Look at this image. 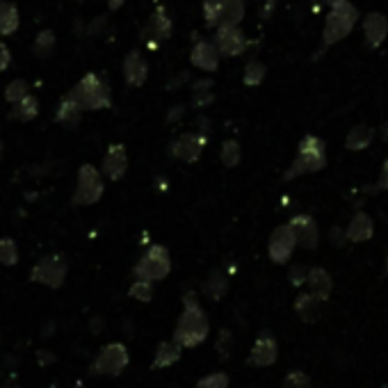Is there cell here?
<instances>
[{"instance_id": "obj_1", "label": "cell", "mask_w": 388, "mask_h": 388, "mask_svg": "<svg viewBox=\"0 0 388 388\" xmlns=\"http://www.w3.org/2000/svg\"><path fill=\"white\" fill-rule=\"evenodd\" d=\"M208 334H211V322L194 293H187L183 297V313L178 317L176 329H174V343L181 347H196L201 345Z\"/></svg>"}, {"instance_id": "obj_2", "label": "cell", "mask_w": 388, "mask_h": 388, "mask_svg": "<svg viewBox=\"0 0 388 388\" xmlns=\"http://www.w3.org/2000/svg\"><path fill=\"white\" fill-rule=\"evenodd\" d=\"M324 167H327V144L320 137L306 135L300 142L297 158L290 163V167L286 169L283 181H293V178H300L304 174H315Z\"/></svg>"}, {"instance_id": "obj_3", "label": "cell", "mask_w": 388, "mask_h": 388, "mask_svg": "<svg viewBox=\"0 0 388 388\" xmlns=\"http://www.w3.org/2000/svg\"><path fill=\"white\" fill-rule=\"evenodd\" d=\"M69 94L76 98V103L83 110H107V107H112L110 85L98 74H85Z\"/></svg>"}, {"instance_id": "obj_4", "label": "cell", "mask_w": 388, "mask_h": 388, "mask_svg": "<svg viewBox=\"0 0 388 388\" xmlns=\"http://www.w3.org/2000/svg\"><path fill=\"white\" fill-rule=\"evenodd\" d=\"M356 21H359V9H356L352 3H341L331 7V12L327 14L324 21V33H322V51L331 48L334 44H338L341 39H345L352 33Z\"/></svg>"}, {"instance_id": "obj_5", "label": "cell", "mask_w": 388, "mask_h": 388, "mask_svg": "<svg viewBox=\"0 0 388 388\" xmlns=\"http://www.w3.org/2000/svg\"><path fill=\"white\" fill-rule=\"evenodd\" d=\"M172 272V258H169L167 247L151 245L142 254V258L133 267L135 278H146V281H163Z\"/></svg>"}, {"instance_id": "obj_6", "label": "cell", "mask_w": 388, "mask_h": 388, "mask_svg": "<svg viewBox=\"0 0 388 388\" xmlns=\"http://www.w3.org/2000/svg\"><path fill=\"white\" fill-rule=\"evenodd\" d=\"M103 174L98 172L94 165H81L78 169V187H76V194H74V204L76 206H94L101 201L103 196Z\"/></svg>"}, {"instance_id": "obj_7", "label": "cell", "mask_w": 388, "mask_h": 388, "mask_svg": "<svg viewBox=\"0 0 388 388\" xmlns=\"http://www.w3.org/2000/svg\"><path fill=\"white\" fill-rule=\"evenodd\" d=\"M69 272V265L64 261L62 254H48L44 258H39V263L30 272V281L42 283L46 288H62L64 278Z\"/></svg>"}, {"instance_id": "obj_8", "label": "cell", "mask_w": 388, "mask_h": 388, "mask_svg": "<svg viewBox=\"0 0 388 388\" xmlns=\"http://www.w3.org/2000/svg\"><path fill=\"white\" fill-rule=\"evenodd\" d=\"M131 363V354H128L126 345L124 343H110L105 345L101 352L96 354V359L92 363V370L94 375H112V377H119L126 365Z\"/></svg>"}, {"instance_id": "obj_9", "label": "cell", "mask_w": 388, "mask_h": 388, "mask_svg": "<svg viewBox=\"0 0 388 388\" xmlns=\"http://www.w3.org/2000/svg\"><path fill=\"white\" fill-rule=\"evenodd\" d=\"M206 142H208V135H204V133H183L169 144V155L181 163L192 165L201 158Z\"/></svg>"}, {"instance_id": "obj_10", "label": "cell", "mask_w": 388, "mask_h": 388, "mask_svg": "<svg viewBox=\"0 0 388 388\" xmlns=\"http://www.w3.org/2000/svg\"><path fill=\"white\" fill-rule=\"evenodd\" d=\"M215 30L217 33H215L213 44H215L217 51H220V55H224V57L242 55L247 51V46H249L240 25H217Z\"/></svg>"}, {"instance_id": "obj_11", "label": "cell", "mask_w": 388, "mask_h": 388, "mask_svg": "<svg viewBox=\"0 0 388 388\" xmlns=\"http://www.w3.org/2000/svg\"><path fill=\"white\" fill-rule=\"evenodd\" d=\"M295 247H297V242H295V235L290 231V226L283 224V226H276L274 231H272L270 245H267V252H270L272 263L286 265L288 261H290Z\"/></svg>"}, {"instance_id": "obj_12", "label": "cell", "mask_w": 388, "mask_h": 388, "mask_svg": "<svg viewBox=\"0 0 388 388\" xmlns=\"http://www.w3.org/2000/svg\"><path fill=\"white\" fill-rule=\"evenodd\" d=\"M288 226H290V231L295 235V242L304 247V249L311 252L320 245V228H317L311 215H295Z\"/></svg>"}, {"instance_id": "obj_13", "label": "cell", "mask_w": 388, "mask_h": 388, "mask_svg": "<svg viewBox=\"0 0 388 388\" xmlns=\"http://www.w3.org/2000/svg\"><path fill=\"white\" fill-rule=\"evenodd\" d=\"M128 172V153L124 144H110L105 151L103 165H101V174L110 181H122Z\"/></svg>"}, {"instance_id": "obj_14", "label": "cell", "mask_w": 388, "mask_h": 388, "mask_svg": "<svg viewBox=\"0 0 388 388\" xmlns=\"http://www.w3.org/2000/svg\"><path fill=\"white\" fill-rule=\"evenodd\" d=\"M278 356V345H276V338L270 331H263L261 336L256 338V343L249 352V365L256 368H267L276 361Z\"/></svg>"}, {"instance_id": "obj_15", "label": "cell", "mask_w": 388, "mask_h": 388, "mask_svg": "<svg viewBox=\"0 0 388 388\" xmlns=\"http://www.w3.org/2000/svg\"><path fill=\"white\" fill-rule=\"evenodd\" d=\"M220 57L222 55L215 48V44L206 42V39H199V42L194 44V48H192V53H190L192 64L196 69H201V71H208V74L217 71V66H220Z\"/></svg>"}, {"instance_id": "obj_16", "label": "cell", "mask_w": 388, "mask_h": 388, "mask_svg": "<svg viewBox=\"0 0 388 388\" xmlns=\"http://www.w3.org/2000/svg\"><path fill=\"white\" fill-rule=\"evenodd\" d=\"M148 78V64L139 51H131L124 57V81L128 87H142Z\"/></svg>"}, {"instance_id": "obj_17", "label": "cell", "mask_w": 388, "mask_h": 388, "mask_svg": "<svg viewBox=\"0 0 388 388\" xmlns=\"http://www.w3.org/2000/svg\"><path fill=\"white\" fill-rule=\"evenodd\" d=\"M172 30H174V23H172V16L167 14V9L163 5H158L153 9V14L151 18H148V28H146V33H148V42L151 44H160V42H167L169 37H172Z\"/></svg>"}, {"instance_id": "obj_18", "label": "cell", "mask_w": 388, "mask_h": 388, "mask_svg": "<svg viewBox=\"0 0 388 388\" xmlns=\"http://www.w3.org/2000/svg\"><path fill=\"white\" fill-rule=\"evenodd\" d=\"M363 35L368 48H380L388 35V18L380 12H370L363 18Z\"/></svg>"}, {"instance_id": "obj_19", "label": "cell", "mask_w": 388, "mask_h": 388, "mask_svg": "<svg viewBox=\"0 0 388 388\" xmlns=\"http://www.w3.org/2000/svg\"><path fill=\"white\" fill-rule=\"evenodd\" d=\"M83 107L76 103V98L71 94H64L55 110V122L66 128V131H76V126L83 122Z\"/></svg>"}, {"instance_id": "obj_20", "label": "cell", "mask_w": 388, "mask_h": 388, "mask_svg": "<svg viewBox=\"0 0 388 388\" xmlns=\"http://www.w3.org/2000/svg\"><path fill=\"white\" fill-rule=\"evenodd\" d=\"M345 235H347V240H350V242H368L375 235V222H372V217L365 215V213H356L352 217V222L347 224Z\"/></svg>"}, {"instance_id": "obj_21", "label": "cell", "mask_w": 388, "mask_h": 388, "mask_svg": "<svg viewBox=\"0 0 388 388\" xmlns=\"http://www.w3.org/2000/svg\"><path fill=\"white\" fill-rule=\"evenodd\" d=\"M306 286L308 290H311V295H315L317 300L327 302L331 295V276L329 272L324 270V267H311V270L306 272Z\"/></svg>"}, {"instance_id": "obj_22", "label": "cell", "mask_w": 388, "mask_h": 388, "mask_svg": "<svg viewBox=\"0 0 388 388\" xmlns=\"http://www.w3.org/2000/svg\"><path fill=\"white\" fill-rule=\"evenodd\" d=\"M295 311L304 322L311 324L322 315V300H317V297L311 293H304L295 300Z\"/></svg>"}, {"instance_id": "obj_23", "label": "cell", "mask_w": 388, "mask_h": 388, "mask_svg": "<svg viewBox=\"0 0 388 388\" xmlns=\"http://www.w3.org/2000/svg\"><path fill=\"white\" fill-rule=\"evenodd\" d=\"M18 25H21L18 7L14 3H9V0H0V37L14 35Z\"/></svg>"}, {"instance_id": "obj_24", "label": "cell", "mask_w": 388, "mask_h": 388, "mask_svg": "<svg viewBox=\"0 0 388 388\" xmlns=\"http://www.w3.org/2000/svg\"><path fill=\"white\" fill-rule=\"evenodd\" d=\"M37 114H39V98L33 94H25L21 101L12 103V112H9V117L16 119V122H21V124L33 122Z\"/></svg>"}, {"instance_id": "obj_25", "label": "cell", "mask_w": 388, "mask_h": 388, "mask_svg": "<svg viewBox=\"0 0 388 388\" xmlns=\"http://www.w3.org/2000/svg\"><path fill=\"white\" fill-rule=\"evenodd\" d=\"M372 139H375L372 128L365 126V124H359V126H354L350 133H347L345 146H347V151H363V148L370 146Z\"/></svg>"}, {"instance_id": "obj_26", "label": "cell", "mask_w": 388, "mask_h": 388, "mask_svg": "<svg viewBox=\"0 0 388 388\" xmlns=\"http://www.w3.org/2000/svg\"><path fill=\"white\" fill-rule=\"evenodd\" d=\"M181 350L183 347L174 343V341H165L155 347V356H153V368H169L181 359Z\"/></svg>"}, {"instance_id": "obj_27", "label": "cell", "mask_w": 388, "mask_h": 388, "mask_svg": "<svg viewBox=\"0 0 388 388\" xmlns=\"http://www.w3.org/2000/svg\"><path fill=\"white\" fill-rule=\"evenodd\" d=\"M228 290V278L222 270H213L211 276L206 278V283H204V293L208 300H213V302H220L222 297L226 295Z\"/></svg>"}, {"instance_id": "obj_28", "label": "cell", "mask_w": 388, "mask_h": 388, "mask_svg": "<svg viewBox=\"0 0 388 388\" xmlns=\"http://www.w3.org/2000/svg\"><path fill=\"white\" fill-rule=\"evenodd\" d=\"M55 46H57V39H55L53 30L51 28L39 30V35L35 37V44H33V53L39 59H48V57H53Z\"/></svg>"}, {"instance_id": "obj_29", "label": "cell", "mask_w": 388, "mask_h": 388, "mask_svg": "<svg viewBox=\"0 0 388 388\" xmlns=\"http://www.w3.org/2000/svg\"><path fill=\"white\" fill-rule=\"evenodd\" d=\"M215 101V94H213V81L211 78H201L192 85V107L196 110H204Z\"/></svg>"}, {"instance_id": "obj_30", "label": "cell", "mask_w": 388, "mask_h": 388, "mask_svg": "<svg viewBox=\"0 0 388 388\" xmlns=\"http://www.w3.org/2000/svg\"><path fill=\"white\" fill-rule=\"evenodd\" d=\"M245 0H224L220 25H240V21L245 18Z\"/></svg>"}, {"instance_id": "obj_31", "label": "cell", "mask_w": 388, "mask_h": 388, "mask_svg": "<svg viewBox=\"0 0 388 388\" xmlns=\"http://www.w3.org/2000/svg\"><path fill=\"white\" fill-rule=\"evenodd\" d=\"M267 76V66L261 62V59H249L245 66V74H242V83L249 85V87H258Z\"/></svg>"}, {"instance_id": "obj_32", "label": "cell", "mask_w": 388, "mask_h": 388, "mask_svg": "<svg viewBox=\"0 0 388 388\" xmlns=\"http://www.w3.org/2000/svg\"><path fill=\"white\" fill-rule=\"evenodd\" d=\"M220 158H222V165L233 169L240 165L242 160V148H240V142H235V139H226L222 144V151H220Z\"/></svg>"}, {"instance_id": "obj_33", "label": "cell", "mask_w": 388, "mask_h": 388, "mask_svg": "<svg viewBox=\"0 0 388 388\" xmlns=\"http://www.w3.org/2000/svg\"><path fill=\"white\" fill-rule=\"evenodd\" d=\"M0 263L5 267H14L18 263V247L12 237H0Z\"/></svg>"}, {"instance_id": "obj_34", "label": "cell", "mask_w": 388, "mask_h": 388, "mask_svg": "<svg viewBox=\"0 0 388 388\" xmlns=\"http://www.w3.org/2000/svg\"><path fill=\"white\" fill-rule=\"evenodd\" d=\"M128 295L137 302H151L153 300V281H146V278H135V283L131 286Z\"/></svg>"}, {"instance_id": "obj_35", "label": "cell", "mask_w": 388, "mask_h": 388, "mask_svg": "<svg viewBox=\"0 0 388 388\" xmlns=\"http://www.w3.org/2000/svg\"><path fill=\"white\" fill-rule=\"evenodd\" d=\"M222 3H224V0H204V21H206V28H217V25H220Z\"/></svg>"}, {"instance_id": "obj_36", "label": "cell", "mask_w": 388, "mask_h": 388, "mask_svg": "<svg viewBox=\"0 0 388 388\" xmlns=\"http://www.w3.org/2000/svg\"><path fill=\"white\" fill-rule=\"evenodd\" d=\"M25 94H30V85H28L25 81H21V78H14V81L5 87V101H7V103L21 101V98H23Z\"/></svg>"}, {"instance_id": "obj_37", "label": "cell", "mask_w": 388, "mask_h": 388, "mask_svg": "<svg viewBox=\"0 0 388 388\" xmlns=\"http://www.w3.org/2000/svg\"><path fill=\"white\" fill-rule=\"evenodd\" d=\"M217 354H220L222 361H228L231 359V350H233V334L228 329H222L220 331V338H217V345H215Z\"/></svg>"}, {"instance_id": "obj_38", "label": "cell", "mask_w": 388, "mask_h": 388, "mask_svg": "<svg viewBox=\"0 0 388 388\" xmlns=\"http://www.w3.org/2000/svg\"><path fill=\"white\" fill-rule=\"evenodd\" d=\"M194 388H228V375L226 372H213L199 380Z\"/></svg>"}, {"instance_id": "obj_39", "label": "cell", "mask_w": 388, "mask_h": 388, "mask_svg": "<svg viewBox=\"0 0 388 388\" xmlns=\"http://www.w3.org/2000/svg\"><path fill=\"white\" fill-rule=\"evenodd\" d=\"M283 388H313V384H311V380H308V375H306V372H302V370H293L290 375L286 377Z\"/></svg>"}, {"instance_id": "obj_40", "label": "cell", "mask_w": 388, "mask_h": 388, "mask_svg": "<svg viewBox=\"0 0 388 388\" xmlns=\"http://www.w3.org/2000/svg\"><path fill=\"white\" fill-rule=\"evenodd\" d=\"M368 192H388V158H386V163H384V169H382V176H380V181H377L375 187H365Z\"/></svg>"}, {"instance_id": "obj_41", "label": "cell", "mask_w": 388, "mask_h": 388, "mask_svg": "<svg viewBox=\"0 0 388 388\" xmlns=\"http://www.w3.org/2000/svg\"><path fill=\"white\" fill-rule=\"evenodd\" d=\"M306 267L304 265H295L293 270H290V283L293 286H304V281H306Z\"/></svg>"}, {"instance_id": "obj_42", "label": "cell", "mask_w": 388, "mask_h": 388, "mask_svg": "<svg viewBox=\"0 0 388 388\" xmlns=\"http://www.w3.org/2000/svg\"><path fill=\"white\" fill-rule=\"evenodd\" d=\"M9 64H12V53H9V48L5 42H0V74L7 71Z\"/></svg>"}, {"instance_id": "obj_43", "label": "cell", "mask_w": 388, "mask_h": 388, "mask_svg": "<svg viewBox=\"0 0 388 388\" xmlns=\"http://www.w3.org/2000/svg\"><path fill=\"white\" fill-rule=\"evenodd\" d=\"M329 240H331V245H334V247H345L347 235H345L343 228L334 226V228H331V233H329Z\"/></svg>"}, {"instance_id": "obj_44", "label": "cell", "mask_w": 388, "mask_h": 388, "mask_svg": "<svg viewBox=\"0 0 388 388\" xmlns=\"http://www.w3.org/2000/svg\"><path fill=\"white\" fill-rule=\"evenodd\" d=\"M183 112H185V105H181V103H178V105H174L172 110L167 112V124H176L178 119L183 117Z\"/></svg>"}, {"instance_id": "obj_45", "label": "cell", "mask_w": 388, "mask_h": 388, "mask_svg": "<svg viewBox=\"0 0 388 388\" xmlns=\"http://www.w3.org/2000/svg\"><path fill=\"white\" fill-rule=\"evenodd\" d=\"M37 359H39V365H51V363L57 361V359H55V354H53V352H48V350H39V352H37Z\"/></svg>"}, {"instance_id": "obj_46", "label": "cell", "mask_w": 388, "mask_h": 388, "mask_svg": "<svg viewBox=\"0 0 388 388\" xmlns=\"http://www.w3.org/2000/svg\"><path fill=\"white\" fill-rule=\"evenodd\" d=\"M103 329H105V324H103V317H94L92 322H89V331L92 334H103Z\"/></svg>"}, {"instance_id": "obj_47", "label": "cell", "mask_w": 388, "mask_h": 388, "mask_svg": "<svg viewBox=\"0 0 388 388\" xmlns=\"http://www.w3.org/2000/svg\"><path fill=\"white\" fill-rule=\"evenodd\" d=\"M124 3L126 0H107V9H110V12H117V9L124 7Z\"/></svg>"}, {"instance_id": "obj_48", "label": "cell", "mask_w": 388, "mask_h": 388, "mask_svg": "<svg viewBox=\"0 0 388 388\" xmlns=\"http://www.w3.org/2000/svg\"><path fill=\"white\" fill-rule=\"evenodd\" d=\"M265 9H263V16L267 18V16H270V12H272V7H274V0H265Z\"/></svg>"}, {"instance_id": "obj_49", "label": "cell", "mask_w": 388, "mask_h": 388, "mask_svg": "<svg viewBox=\"0 0 388 388\" xmlns=\"http://www.w3.org/2000/svg\"><path fill=\"white\" fill-rule=\"evenodd\" d=\"M380 137L384 139V142H388V122L382 124V128H380Z\"/></svg>"}, {"instance_id": "obj_50", "label": "cell", "mask_w": 388, "mask_h": 388, "mask_svg": "<svg viewBox=\"0 0 388 388\" xmlns=\"http://www.w3.org/2000/svg\"><path fill=\"white\" fill-rule=\"evenodd\" d=\"M345 3V0H324V5H329V7H336V5H341Z\"/></svg>"}, {"instance_id": "obj_51", "label": "cell", "mask_w": 388, "mask_h": 388, "mask_svg": "<svg viewBox=\"0 0 388 388\" xmlns=\"http://www.w3.org/2000/svg\"><path fill=\"white\" fill-rule=\"evenodd\" d=\"M3 153H5V144L0 142V160H3Z\"/></svg>"}, {"instance_id": "obj_52", "label": "cell", "mask_w": 388, "mask_h": 388, "mask_svg": "<svg viewBox=\"0 0 388 388\" xmlns=\"http://www.w3.org/2000/svg\"><path fill=\"white\" fill-rule=\"evenodd\" d=\"M74 388H89V386H87V384H83V382H78V384H76Z\"/></svg>"}, {"instance_id": "obj_53", "label": "cell", "mask_w": 388, "mask_h": 388, "mask_svg": "<svg viewBox=\"0 0 388 388\" xmlns=\"http://www.w3.org/2000/svg\"><path fill=\"white\" fill-rule=\"evenodd\" d=\"M3 388H21V386H16V384H7V386H3Z\"/></svg>"}, {"instance_id": "obj_54", "label": "cell", "mask_w": 388, "mask_h": 388, "mask_svg": "<svg viewBox=\"0 0 388 388\" xmlns=\"http://www.w3.org/2000/svg\"><path fill=\"white\" fill-rule=\"evenodd\" d=\"M386 270H388V258H386Z\"/></svg>"}, {"instance_id": "obj_55", "label": "cell", "mask_w": 388, "mask_h": 388, "mask_svg": "<svg viewBox=\"0 0 388 388\" xmlns=\"http://www.w3.org/2000/svg\"><path fill=\"white\" fill-rule=\"evenodd\" d=\"M76 3H83V0H76Z\"/></svg>"}, {"instance_id": "obj_56", "label": "cell", "mask_w": 388, "mask_h": 388, "mask_svg": "<svg viewBox=\"0 0 388 388\" xmlns=\"http://www.w3.org/2000/svg\"><path fill=\"white\" fill-rule=\"evenodd\" d=\"M0 341H3V336H0Z\"/></svg>"}]
</instances>
